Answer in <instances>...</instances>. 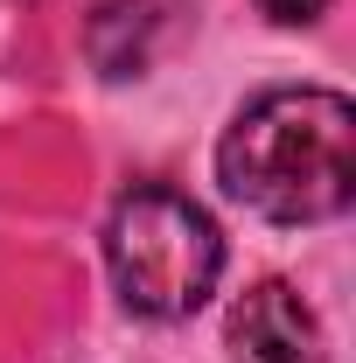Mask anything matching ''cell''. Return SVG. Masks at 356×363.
Masks as SVG:
<instances>
[{
    "instance_id": "cell-1",
    "label": "cell",
    "mask_w": 356,
    "mask_h": 363,
    "mask_svg": "<svg viewBox=\"0 0 356 363\" xmlns=\"http://www.w3.org/2000/svg\"><path fill=\"white\" fill-rule=\"evenodd\" d=\"M223 189L266 224H328L356 196V105L321 84L259 91L217 140Z\"/></svg>"
},
{
    "instance_id": "cell-5",
    "label": "cell",
    "mask_w": 356,
    "mask_h": 363,
    "mask_svg": "<svg viewBox=\"0 0 356 363\" xmlns=\"http://www.w3.org/2000/svg\"><path fill=\"white\" fill-rule=\"evenodd\" d=\"M272 21H287V28H308V21H321V7L328 0H259Z\"/></svg>"
},
{
    "instance_id": "cell-2",
    "label": "cell",
    "mask_w": 356,
    "mask_h": 363,
    "mask_svg": "<svg viewBox=\"0 0 356 363\" xmlns=\"http://www.w3.org/2000/svg\"><path fill=\"white\" fill-rule=\"evenodd\" d=\"M105 272L133 315L189 321L223 272V230L196 196L168 182H140L105 217Z\"/></svg>"
},
{
    "instance_id": "cell-3",
    "label": "cell",
    "mask_w": 356,
    "mask_h": 363,
    "mask_svg": "<svg viewBox=\"0 0 356 363\" xmlns=\"http://www.w3.org/2000/svg\"><path fill=\"white\" fill-rule=\"evenodd\" d=\"M230 357L238 363H328L321 315L301 301V286L259 279L230 308Z\"/></svg>"
},
{
    "instance_id": "cell-4",
    "label": "cell",
    "mask_w": 356,
    "mask_h": 363,
    "mask_svg": "<svg viewBox=\"0 0 356 363\" xmlns=\"http://www.w3.org/2000/svg\"><path fill=\"white\" fill-rule=\"evenodd\" d=\"M161 28H168V14H161V0H98L84 21V56L98 77H140L147 63H154V49H161Z\"/></svg>"
}]
</instances>
